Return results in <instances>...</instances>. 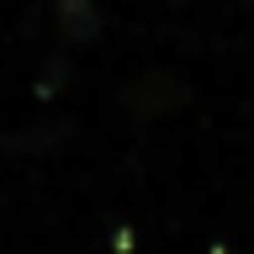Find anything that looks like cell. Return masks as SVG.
Instances as JSON below:
<instances>
[{
  "label": "cell",
  "instance_id": "1",
  "mask_svg": "<svg viewBox=\"0 0 254 254\" xmlns=\"http://www.w3.org/2000/svg\"><path fill=\"white\" fill-rule=\"evenodd\" d=\"M122 106L132 117H164V111L186 106V85L170 79V74H143V79H132L122 90Z\"/></svg>",
  "mask_w": 254,
  "mask_h": 254
},
{
  "label": "cell",
  "instance_id": "2",
  "mask_svg": "<svg viewBox=\"0 0 254 254\" xmlns=\"http://www.w3.org/2000/svg\"><path fill=\"white\" fill-rule=\"evenodd\" d=\"M53 32L64 48H90L101 37V5L95 0H59L53 5Z\"/></svg>",
  "mask_w": 254,
  "mask_h": 254
}]
</instances>
